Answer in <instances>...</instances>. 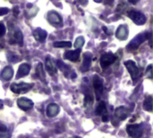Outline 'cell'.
I'll use <instances>...</instances> for the list:
<instances>
[{
  "mask_svg": "<svg viewBox=\"0 0 153 138\" xmlns=\"http://www.w3.org/2000/svg\"><path fill=\"white\" fill-rule=\"evenodd\" d=\"M152 37V33L151 32H146V33H140L138 34L135 38H134L130 43L127 45L126 49L128 51H134L136 50L145 40H147L148 39H150Z\"/></svg>",
  "mask_w": 153,
  "mask_h": 138,
  "instance_id": "obj_1",
  "label": "cell"
},
{
  "mask_svg": "<svg viewBox=\"0 0 153 138\" xmlns=\"http://www.w3.org/2000/svg\"><path fill=\"white\" fill-rule=\"evenodd\" d=\"M125 66L127 68L132 79L134 80V82H135L136 80H138L141 75H142V73H141V70L140 68L137 66V65L135 64L134 61L133 60H127L125 62Z\"/></svg>",
  "mask_w": 153,
  "mask_h": 138,
  "instance_id": "obj_2",
  "label": "cell"
},
{
  "mask_svg": "<svg viewBox=\"0 0 153 138\" xmlns=\"http://www.w3.org/2000/svg\"><path fill=\"white\" fill-rule=\"evenodd\" d=\"M126 132L131 138H141L143 135V128L141 124H129L126 127Z\"/></svg>",
  "mask_w": 153,
  "mask_h": 138,
  "instance_id": "obj_3",
  "label": "cell"
},
{
  "mask_svg": "<svg viewBox=\"0 0 153 138\" xmlns=\"http://www.w3.org/2000/svg\"><path fill=\"white\" fill-rule=\"evenodd\" d=\"M128 17L137 25H143L146 22V16L140 11L131 10L128 12Z\"/></svg>",
  "mask_w": 153,
  "mask_h": 138,
  "instance_id": "obj_4",
  "label": "cell"
},
{
  "mask_svg": "<svg viewBox=\"0 0 153 138\" xmlns=\"http://www.w3.org/2000/svg\"><path fill=\"white\" fill-rule=\"evenodd\" d=\"M32 87H33V84H27V83H20V84L13 83L11 84L10 89L13 93L21 94V93H24V92H29Z\"/></svg>",
  "mask_w": 153,
  "mask_h": 138,
  "instance_id": "obj_5",
  "label": "cell"
},
{
  "mask_svg": "<svg viewBox=\"0 0 153 138\" xmlns=\"http://www.w3.org/2000/svg\"><path fill=\"white\" fill-rule=\"evenodd\" d=\"M117 59V56L113 53H104L100 57V66L103 69L108 68L110 65L114 64Z\"/></svg>",
  "mask_w": 153,
  "mask_h": 138,
  "instance_id": "obj_6",
  "label": "cell"
},
{
  "mask_svg": "<svg viewBox=\"0 0 153 138\" xmlns=\"http://www.w3.org/2000/svg\"><path fill=\"white\" fill-rule=\"evenodd\" d=\"M15 30L13 31L12 32V38L9 40V43L11 44H18L19 46L23 45V35L22 31L19 30V28H14Z\"/></svg>",
  "mask_w": 153,
  "mask_h": 138,
  "instance_id": "obj_7",
  "label": "cell"
},
{
  "mask_svg": "<svg viewBox=\"0 0 153 138\" xmlns=\"http://www.w3.org/2000/svg\"><path fill=\"white\" fill-rule=\"evenodd\" d=\"M47 19L50 23H52L54 25H57V26H62L63 25V19H62L61 15L58 13L55 12V11L48 12Z\"/></svg>",
  "mask_w": 153,
  "mask_h": 138,
  "instance_id": "obj_8",
  "label": "cell"
},
{
  "mask_svg": "<svg viewBox=\"0 0 153 138\" xmlns=\"http://www.w3.org/2000/svg\"><path fill=\"white\" fill-rule=\"evenodd\" d=\"M33 105H34L33 101H30V100L28 99V98L22 97V98H20V99L17 100V106H18L21 110H24V111H27V110L32 109Z\"/></svg>",
  "mask_w": 153,
  "mask_h": 138,
  "instance_id": "obj_9",
  "label": "cell"
},
{
  "mask_svg": "<svg viewBox=\"0 0 153 138\" xmlns=\"http://www.w3.org/2000/svg\"><path fill=\"white\" fill-rule=\"evenodd\" d=\"M91 57H92V54L91 52H86V53L83 54L82 64V66H81L82 72L85 73L90 69L91 65V59H92Z\"/></svg>",
  "mask_w": 153,
  "mask_h": 138,
  "instance_id": "obj_10",
  "label": "cell"
},
{
  "mask_svg": "<svg viewBox=\"0 0 153 138\" xmlns=\"http://www.w3.org/2000/svg\"><path fill=\"white\" fill-rule=\"evenodd\" d=\"M129 115H130V110L127 108L124 107V106L118 107L115 111V117L117 119H118L119 120H121V121L126 119Z\"/></svg>",
  "mask_w": 153,
  "mask_h": 138,
  "instance_id": "obj_11",
  "label": "cell"
},
{
  "mask_svg": "<svg viewBox=\"0 0 153 138\" xmlns=\"http://www.w3.org/2000/svg\"><path fill=\"white\" fill-rule=\"evenodd\" d=\"M128 34H129L128 27L125 24H122L117 28L116 32V37L120 40H126L128 38Z\"/></svg>",
  "mask_w": 153,
  "mask_h": 138,
  "instance_id": "obj_12",
  "label": "cell"
},
{
  "mask_svg": "<svg viewBox=\"0 0 153 138\" xmlns=\"http://www.w3.org/2000/svg\"><path fill=\"white\" fill-rule=\"evenodd\" d=\"M81 55V49H76V50H67L65 52L64 57L65 59H68L72 62H76Z\"/></svg>",
  "mask_w": 153,
  "mask_h": 138,
  "instance_id": "obj_13",
  "label": "cell"
},
{
  "mask_svg": "<svg viewBox=\"0 0 153 138\" xmlns=\"http://www.w3.org/2000/svg\"><path fill=\"white\" fill-rule=\"evenodd\" d=\"M45 65H46V70L51 76L55 75L57 73L56 66L55 65V63L49 57H47V58L45 60Z\"/></svg>",
  "mask_w": 153,
  "mask_h": 138,
  "instance_id": "obj_14",
  "label": "cell"
},
{
  "mask_svg": "<svg viewBox=\"0 0 153 138\" xmlns=\"http://www.w3.org/2000/svg\"><path fill=\"white\" fill-rule=\"evenodd\" d=\"M30 70V66L27 63H23L19 66V69L16 74V79H20L22 77H24L29 75Z\"/></svg>",
  "mask_w": 153,
  "mask_h": 138,
  "instance_id": "obj_15",
  "label": "cell"
},
{
  "mask_svg": "<svg viewBox=\"0 0 153 138\" xmlns=\"http://www.w3.org/2000/svg\"><path fill=\"white\" fill-rule=\"evenodd\" d=\"M103 79L101 77H100L98 75H94V78H93V86H94V89L95 91L97 92L98 94H100L102 93V91H103Z\"/></svg>",
  "mask_w": 153,
  "mask_h": 138,
  "instance_id": "obj_16",
  "label": "cell"
},
{
  "mask_svg": "<svg viewBox=\"0 0 153 138\" xmlns=\"http://www.w3.org/2000/svg\"><path fill=\"white\" fill-rule=\"evenodd\" d=\"M60 108L57 104L56 103H50L47 107V116L48 118H54L59 113Z\"/></svg>",
  "mask_w": 153,
  "mask_h": 138,
  "instance_id": "obj_17",
  "label": "cell"
},
{
  "mask_svg": "<svg viewBox=\"0 0 153 138\" xmlns=\"http://www.w3.org/2000/svg\"><path fill=\"white\" fill-rule=\"evenodd\" d=\"M47 36H48V32L40 28H38L33 31V37L39 42H43L47 39Z\"/></svg>",
  "mask_w": 153,
  "mask_h": 138,
  "instance_id": "obj_18",
  "label": "cell"
},
{
  "mask_svg": "<svg viewBox=\"0 0 153 138\" xmlns=\"http://www.w3.org/2000/svg\"><path fill=\"white\" fill-rule=\"evenodd\" d=\"M13 70L11 66H8L2 70L0 74V78L3 81H9L13 77Z\"/></svg>",
  "mask_w": 153,
  "mask_h": 138,
  "instance_id": "obj_19",
  "label": "cell"
},
{
  "mask_svg": "<svg viewBox=\"0 0 153 138\" xmlns=\"http://www.w3.org/2000/svg\"><path fill=\"white\" fill-rule=\"evenodd\" d=\"M96 115L98 116H107L108 115V110H107V106H106V103L102 101L99 103L97 109H96V111H95Z\"/></svg>",
  "mask_w": 153,
  "mask_h": 138,
  "instance_id": "obj_20",
  "label": "cell"
},
{
  "mask_svg": "<svg viewBox=\"0 0 153 138\" xmlns=\"http://www.w3.org/2000/svg\"><path fill=\"white\" fill-rule=\"evenodd\" d=\"M36 74L39 77V79L42 82V83H46V75H45V72L43 69V65L39 62L37 65L36 67Z\"/></svg>",
  "mask_w": 153,
  "mask_h": 138,
  "instance_id": "obj_21",
  "label": "cell"
},
{
  "mask_svg": "<svg viewBox=\"0 0 153 138\" xmlns=\"http://www.w3.org/2000/svg\"><path fill=\"white\" fill-rule=\"evenodd\" d=\"M56 63H57V66H58V68L65 74V76H67L68 75V72H72L71 71V67L70 66H68L66 64H65L62 60H57L56 61Z\"/></svg>",
  "mask_w": 153,
  "mask_h": 138,
  "instance_id": "obj_22",
  "label": "cell"
},
{
  "mask_svg": "<svg viewBox=\"0 0 153 138\" xmlns=\"http://www.w3.org/2000/svg\"><path fill=\"white\" fill-rule=\"evenodd\" d=\"M143 109L149 112L152 111V97L151 95H149L145 98L144 102H143Z\"/></svg>",
  "mask_w": 153,
  "mask_h": 138,
  "instance_id": "obj_23",
  "label": "cell"
},
{
  "mask_svg": "<svg viewBox=\"0 0 153 138\" xmlns=\"http://www.w3.org/2000/svg\"><path fill=\"white\" fill-rule=\"evenodd\" d=\"M38 11H39V8H38L37 6L31 5V7H28V9L26 10L25 15H26V17H28V18L33 17V16H35V15L37 14Z\"/></svg>",
  "mask_w": 153,
  "mask_h": 138,
  "instance_id": "obj_24",
  "label": "cell"
},
{
  "mask_svg": "<svg viewBox=\"0 0 153 138\" xmlns=\"http://www.w3.org/2000/svg\"><path fill=\"white\" fill-rule=\"evenodd\" d=\"M93 97L92 94L91 92H89V94H85V98H84V107L85 108H91L93 104Z\"/></svg>",
  "mask_w": 153,
  "mask_h": 138,
  "instance_id": "obj_25",
  "label": "cell"
},
{
  "mask_svg": "<svg viewBox=\"0 0 153 138\" xmlns=\"http://www.w3.org/2000/svg\"><path fill=\"white\" fill-rule=\"evenodd\" d=\"M54 48H71L72 42L71 41H56L53 44Z\"/></svg>",
  "mask_w": 153,
  "mask_h": 138,
  "instance_id": "obj_26",
  "label": "cell"
},
{
  "mask_svg": "<svg viewBox=\"0 0 153 138\" xmlns=\"http://www.w3.org/2000/svg\"><path fill=\"white\" fill-rule=\"evenodd\" d=\"M84 38L83 37H82V36H80V37H78L76 40H75V42H74V48H76L77 49H80L82 46H83V44H84Z\"/></svg>",
  "mask_w": 153,
  "mask_h": 138,
  "instance_id": "obj_27",
  "label": "cell"
},
{
  "mask_svg": "<svg viewBox=\"0 0 153 138\" xmlns=\"http://www.w3.org/2000/svg\"><path fill=\"white\" fill-rule=\"evenodd\" d=\"M152 65H150L147 67V69H146V76L149 79H152Z\"/></svg>",
  "mask_w": 153,
  "mask_h": 138,
  "instance_id": "obj_28",
  "label": "cell"
},
{
  "mask_svg": "<svg viewBox=\"0 0 153 138\" xmlns=\"http://www.w3.org/2000/svg\"><path fill=\"white\" fill-rule=\"evenodd\" d=\"M5 31H6V29H5V26L3 22H0V37L4 36L5 34Z\"/></svg>",
  "mask_w": 153,
  "mask_h": 138,
  "instance_id": "obj_29",
  "label": "cell"
},
{
  "mask_svg": "<svg viewBox=\"0 0 153 138\" xmlns=\"http://www.w3.org/2000/svg\"><path fill=\"white\" fill-rule=\"evenodd\" d=\"M8 13H9V9H8V8H6V7H2V8H0V16L5 15V14H7Z\"/></svg>",
  "mask_w": 153,
  "mask_h": 138,
  "instance_id": "obj_30",
  "label": "cell"
},
{
  "mask_svg": "<svg viewBox=\"0 0 153 138\" xmlns=\"http://www.w3.org/2000/svg\"><path fill=\"white\" fill-rule=\"evenodd\" d=\"M11 134L9 133V131L6 132H0V138H10Z\"/></svg>",
  "mask_w": 153,
  "mask_h": 138,
  "instance_id": "obj_31",
  "label": "cell"
},
{
  "mask_svg": "<svg viewBox=\"0 0 153 138\" xmlns=\"http://www.w3.org/2000/svg\"><path fill=\"white\" fill-rule=\"evenodd\" d=\"M9 60H10L11 62H18V61L20 60V57H17V56H15V55H11V56L9 57Z\"/></svg>",
  "mask_w": 153,
  "mask_h": 138,
  "instance_id": "obj_32",
  "label": "cell"
},
{
  "mask_svg": "<svg viewBox=\"0 0 153 138\" xmlns=\"http://www.w3.org/2000/svg\"><path fill=\"white\" fill-rule=\"evenodd\" d=\"M102 121L103 122H108V116L107 115V116H103L102 117Z\"/></svg>",
  "mask_w": 153,
  "mask_h": 138,
  "instance_id": "obj_33",
  "label": "cell"
},
{
  "mask_svg": "<svg viewBox=\"0 0 153 138\" xmlns=\"http://www.w3.org/2000/svg\"><path fill=\"white\" fill-rule=\"evenodd\" d=\"M13 13H14V15L16 16V15H18V13H19V10H18V8L17 7H14L13 8Z\"/></svg>",
  "mask_w": 153,
  "mask_h": 138,
  "instance_id": "obj_34",
  "label": "cell"
},
{
  "mask_svg": "<svg viewBox=\"0 0 153 138\" xmlns=\"http://www.w3.org/2000/svg\"><path fill=\"white\" fill-rule=\"evenodd\" d=\"M3 107H4V102H3V101L0 100V110H1Z\"/></svg>",
  "mask_w": 153,
  "mask_h": 138,
  "instance_id": "obj_35",
  "label": "cell"
},
{
  "mask_svg": "<svg viewBox=\"0 0 153 138\" xmlns=\"http://www.w3.org/2000/svg\"><path fill=\"white\" fill-rule=\"evenodd\" d=\"M71 138H81V137H71Z\"/></svg>",
  "mask_w": 153,
  "mask_h": 138,
  "instance_id": "obj_36",
  "label": "cell"
}]
</instances>
